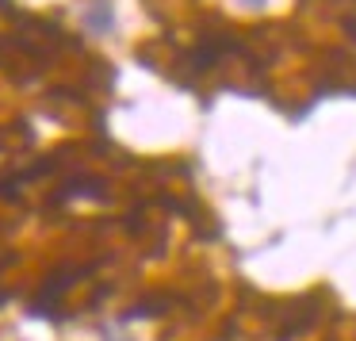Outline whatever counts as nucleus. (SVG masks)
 <instances>
[{
    "instance_id": "f257e3e1",
    "label": "nucleus",
    "mask_w": 356,
    "mask_h": 341,
    "mask_svg": "<svg viewBox=\"0 0 356 341\" xmlns=\"http://www.w3.org/2000/svg\"><path fill=\"white\" fill-rule=\"evenodd\" d=\"M115 27V12H111V0H88L85 4V31L92 35H108Z\"/></svg>"
},
{
    "instance_id": "f03ea898",
    "label": "nucleus",
    "mask_w": 356,
    "mask_h": 341,
    "mask_svg": "<svg viewBox=\"0 0 356 341\" xmlns=\"http://www.w3.org/2000/svg\"><path fill=\"white\" fill-rule=\"evenodd\" d=\"M241 4H264V0H241Z\"/></svg>"
}]
</instances>
